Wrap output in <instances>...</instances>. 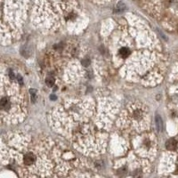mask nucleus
<instances>
[{"mask_svg":"<svg viewBox=\"0 0 178 178\" xmlns=\"http://www.w3.org/2000/svg\"><path fill=\"white\" fill-rule=\"evenodd\" d=\"M129 54H130L129 49H127V48H126V47H123V48H121V49L119 50V55H120L122 58H126V57H128Z\"/></svg>","mask_w":178,"mask_h":178,"instance_id":"7ed1b4c3","label":"nucleus"},{"mask_svg":"<svg viewBox=\"0 0 178 178\" xmlns=\"http://www.w3.org/2000/svg\"><path fill=\"white\" fill-rule=\"evenodd\" d=\"M46 83H47V85H48V86H53L54 84V78L52 77H47Z\"/></svg>","mask_w":178,"mask_h":178,"instance_id":"423d86ee","label":"nucleus"},{"mask_svg":"<svg viewBox=\"0 0 178 178\" xmlns=\"http://www.w3.org/2000/svg\"><path fill=\"white\" fill-rule=\"evenodd\" d=\"M176 144H177V143H176V140L169 139L168 142H167L166 146H167V148H168V150L173 151V150H175V149L176 148Z\"/></svg>","mask_w":178,"mask_h":178,"instance_id":"f03ea898","label":"nucleus"},{"mask_svg":"<svg viewBox=\"0 0 178 178\" xmlns=\"http://www.w3.org/2000/svg\"><path fill=\"white\" fill-rule=\"evenodd\" d=\"M35 162V156L32 153H28L24 156V163L28 166H31Z\"/></svg>","mask_w":178,"mask_h":178,"instance_id":"f257e3e1","label":"nucleus"},{"mask_svg":"<svg viewBox=\"0 0 178 178\" xmlns=\"http://www.w3.org/2000/svg\"><path fill=\"white\" fill-rule=\"evenodd\" d=\"M10 107V103L8 101L7 99L4 98L0 101V108L2 109H8Z\"/></svg>","mask_w":178,"mask_h":178,"instance_id":"20e7f679","label":"nucleus"},{"mask_svg":"<svg viewBox=\"0 0 178 178\" xmlns=\"http://www.w3.org/2000/svg\"><path fill=\"white\" fill-rule=\"evenodd\" d=\"M156 122H157V126L159 130L162 129V119L159 116L156 117Z\"/></svg>","mask_w":178,"mask_h":178,"instance_id":"39448f33","label":"nucleus"},{"mask_svg":"<svg viewBox=\"0 0 178 178\" xmlns=\"http://www.w3.org/2000/svg\"><path fill=\"white\" fill-rule=\"evenodd\" d=\"M177 170H178V168H177Z\"/></svg>","mask_w":178,"mask_h":178,"instance_id":"0eeeda50","label":"nucleus"}]
</instances>
